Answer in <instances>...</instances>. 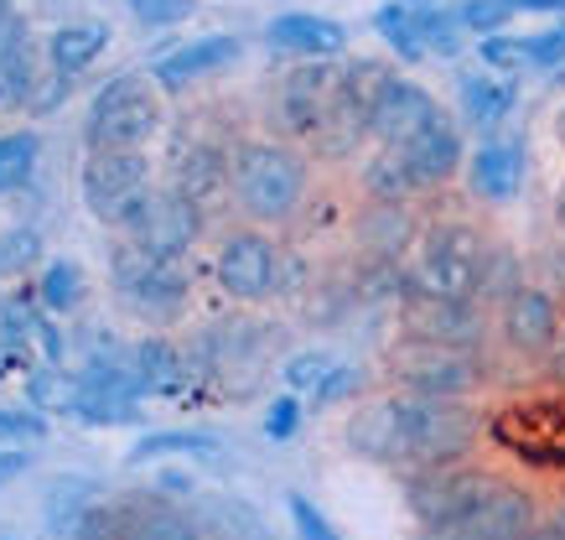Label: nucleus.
Listing matches in <instances>:
<instances>
[{
    "mask_svg": "<svg viewBox=\"0 0 565 540\" xmlns=\"http://www.w3.org/2000/svg\"><path fill=\"white\" fill-rule=\"evenodd\" d=\"M482 416L467 401H430V395H379L348 421V447L384 468H446L467 463Z\"/></svg>",
    "mask_w": 565,
    "mask_h": 540,
    "instance_id": "f257e3e1",
    "label": "nucleus"
},
{
    "mask_svg": "<svg viewBox=\"0 0 565 540\" xmlns=\"http://www.w3.org/2000/svg\"><path fill=\"white\" fill-rule=\"evenodd\" d=\"M228 198L249 224H291L311 198V172L291 140L249 136L228 157Z\"/></svg>",
    "mask_w": 565,
    "mask_h": 540,
    "instance_id": "f03ea898",
    "label": "nucleus"
},
{
    "mask_svg": "<svg viewBox=\"0 0 565 540\" xmlns=\"http://www.w3.org/2000/svg\"><path fill=\"white\" fill-rule=\"evenodd\" d=\"M493 240L478 224H430L411 271V297L426 301H478Z\"/></svg>",
    "mask_w": 565,
    "mask_h": 540,
    "instance_id": "7ed1b4c3",
    "label": "nucleus"
},
{
    "mask_svg": "<svg viewBox=\"0 0 565 540\" xmlns=\"http://www.w3.org/2000/svg\"><path fill=\"white\" fill-rule=\"evenodd\" d=\"M405 505H411L420 540H451L462 520L478 509V499L493 488V473L472 468V463H446V468H411L399 473Z\"/></svg>",
    "mask_w": 565,
    "mask_h": 540,
    "instance_id": "20e7f679",
    "label": "nucleus"
},
{
    "mask_svg": "<svg viewBox=\"0 0 565 540\" xmlns=\"http://www.w3.org/2000/svg\"><path fill=\"white\" fill-rule=\"evenodd\" d=\"M161 130V94L151 73H120L88 105V151H140Z\"/></svg>",
    "mask_w": 565,
    "mask_h": 540,
    "instance_id": "39448f33",
    "label": "nucleus"
},
{
    "mask_svg": "<svg viewBox=\"0 0 565 540\" xmlns=\"http://www.w3.org/2000/svg\"><path fill=\"white\" fill-rule=\"evenodd\" d=\"M384 374L399 384V395H430V401H467L478 384H488V359L462 349H436L399 338L384 359Z\"/></svg>",
    "mask_w": 565,
    "mask_h": 540,
    "instance_id": "423d86ee",
    "label": "nucleus"
},
{
    "mask_svg": "<svg viewBox=\"0 0 565 540\" xmlns=\"http://www.w3.org/2000/svg\"><path fill=\"white\" fill-rule=\"evenodd\" d=\"M109 286H115V297H120L130 313L146 317V322H161V328L182 317L188 292H192L188 265L182 261H156V255L136 250L130 240L109 255Z\"/></svg>",
    "mask_w": 565,
    "mask_h": 540,
    "instance_id": "0eeeda50",
    "label": "nucleus"
},
{
    "mask_svg": "<svg viewBox=\"0 0 565 540\" xmlns=\"http://www.w3.org/2000/svg\"><path fill=\"white\" fill-rule=\"evenodd\" d=\"M498 447L530 468H565V395H524L488 421Z\"/></svg>",
    "mask_w": 565,
    "mask_h": 540,
    "instance_id": "6e6552de",
    "label": "nucleus"
},
{
    "mask_svg": "<svg viewBox=\"0 0 565 540\" xmlns=\"http://www.w3.org/2000/svg\"><path fill=\"white\" fill-rule=\"evenodd\" d=\"M78 192L99 224L125 229L151 192V161L140 151H88L84 172H78Z\"/></svg>",
    "mask_w": 565,
    "mask_h": 540,
    "instance_id": "1a4fd4ad",
    "label": "nucleus"
},
{
    "mask_svg": "<svg viewBox=\"0 0 565 540\" xmlns=\"http://www.w3.org/2000/svg\"><path fill=\"white\" fill-rule=\"evenodd\" d=\"M338 84H343V63H301L286 73V84L275 88L270 120L280 125L286 140H317L332 120L338 105Z\"/></svg>",
    "mask_w": 565,
    "mask_h": 540,
    "instance_id": "9d476101",
    "label": "nucleus"
},
{
    "mask_svg": "<svg viewBox=\"0 0 565 540\" xmlns=\"http://www.w3.org/2000/svg\"><path fill=\"white\" fill-rule=\"evenodd\" d=\"M125 234H130L136 250L156 255V261H182L192 244L203 240V209L172 188H151L146 203L136 209V219L125 224Z\"/></svg>",
    "mask_w": 565,
    "mask_h": 540,
    "instance_id": "9b49d317",
    "label": "nucleus"
},
{
    "mask_svg": "<svg viewBox=\"0 0 565 540\" xmlns=\"http://www.w3.org/2000/svg\"><path fill=\"white\" fill-rule=\"evenodd\" d=\"M213 280H218L234 301H265V297L280 292V280H286V261H280V250H275L270 234H259V229H239V234H228V240H223L218 261H213Z\"/></svg>",
    "mask_w": 565,
    "mask_h": 540,
    "instance_id": "f8f14e48",
    "label": "nucleus"
},
{
    "mask_svg": "<svg viewBox=\"0 0 565 540\" xmlns=\"http://www.w3.org/2000/svg\"><path fill=\"white\" fill-rule=\"evenodd\" d=\"M441 120H446V109L430 99L426 88L415 84V78H405V73H390L374 99V115H369V136L384 151H411L415 140Z\"/></svg>",
    "mask_w": 565,
    "mask_h": 540,
    "instance_id": "ddd939ff",
    "label": "nucleus"
},
{
    "mask_svg": "<svg viewBox=\"0 0 565 540\" xmlns=\"http://www.w3.org/2000/svg\"><path fill=\"white\" fill-rule=\"evenodd\" d=\"M405 338L415 343H436V349H462V353H482V338L493 328L488 307L478 301H426V297H405Z\"/></svg>",
    "mask_w": 565,
    "mask_h": 540,
    "instance_id": "4468645a",
    "label": "nucleus"
},
{
    "mask_svg": "<svg viewBox=\"0 0 565 540\" xmlns=\"http://www.w3.org/2000/svg\"><path fill=\"white\" fill-rule=\"evenodd\" d=\"M561 332H565V313L545 286H524V292H514L498 307V338L519 359H540L545 364V353L561 343Z\"/></svg>",
    "mask_w": 565,
    "mask_h": 540,
    "instance_id": "2eb2a0df",
    "label": "nucleus"
},
{
    "mask_svg": "<svg viewBox=\"0 0 565 540\" xmlns=\"http://www.w3.org/2000/svg\"><path fill=\"white\" fill-rule=\"evenodd\" d=\"M140 411V384L130 374V359H88L84 374H78V401H73V416L88 421V426H120V421H136Z\"/></svg>",
    "mask_w": 565,
    "mask_h": 540,
    "instance_id": "dca6fc26",
    "label": "nucleus"
},
{
    "mask_svg": "<svg viewBox=\"0 0 565 540\" xmlns=\"http://www.w3.org/2000/svg\"><path fill=\"white\" fill-rule=\"evenodd\" d=\"M540 530V505L530 488L493 478V488L478 499V509L462 520V530L451 540H530Z\"/></svg>",
    "mask_w": 565,
    "mask_h": 540,
    "instance_id": "f3484780",
    "label": "nucleus"
},
{
    "mask_svg": "<svg viewBox=\"0 0 565 540\" xmlns=\"http://www.w3.org/2000/svg\"><path fill=\"white\" fill-rule=\"evenodd\" d=\"M228 157H234V146H223V140L177 136L172 161H167V172H172V192H182L188 203L203 209L207 198H218V192L228 188Z\"/></svg>",
    "mask_w": 565,
    "mask_h": 540,
    "instance_id": "a211bd4d",
    "label": "nucleus"
},
{
    "mask_svg": "<svg viewBox=\"0 0 565 540\" xmlns=\"http://www.w3.org/2000/svg\"><path fill=\"white\" fill-rule=\"evenodd\" d=\"M239 53H244L239 36H198V42H182V47L156 57L151 78H156V88L182 94V88L198 84V78H213V73H223L228 63H239Z\"/></svg>",
    "mask_w": 565,
    "mask_h": 540,
    "instance_id": "6ab92c4d",
    "label": "nucleus"
},
{
    "mask_svg": "<svg viewBox=\"0 0 565 540\" xmlns=\"http://www.w3.org/2000/svg\"><path fill=\"white\" fill-rule=\"evenodd\" d=\"M265 42L275 53L301 57V63H327L348 47V27L332 17H317V11H286L265 27Z\"/></svg>",
    "mask_w": 565,
    "mask_h": 540,
    "instance_id": "aec40b11",
    "label": "nucleus"
},
{
    "mask_svg": "<svg viewBox=\"0 0 565 540\" xmlns=\"http://www.w3.org/2000/svg\"><path fill=\"white\" fill-rule=\"evenodd\" d=\"M467 188L482 203H509L524 188V140H482L467 161Z\"/></svg>",
    "mask_w": 565,
    "mask_h": 540,
    "instance_id": "412c9836",
    "label": "nucleus"
},
{
    "mask_svg": "<svg viewBox=\"0 0 565 540\" xmlns=\"http://www.w3.org/2000/svg\"><path fill=\"white\" fill-rule=\"evenodd\" d=\"M405 157V167H411L415 188H446L451 177H457V167L467 161V140H462V125L446 115L441 125H430L426 136L415 140L411 151H399Z\"/></svg>",
    "mask_w": 565,
    "mask_h": 540,
    "instance_id": "4be33fe9",
    "label": "nucleus"
},
{
    "mask_svg": "<svg viewBox=\"0 0 565 540\" xmlns=\"http://www.w3.org/2000/svg\"><path fill=\"white\" fill-rule=\"evenodd\" d=\"M130 374H136L140 395H161V401H172L188 390V353L177 349L172 338H140L136 349H130Z\"/></svg>",
    "mask_w": 565,
    "mask_h": 540,
    "instance_id": "5701e85b",
    "label": "nucleus"
},
{
    "mask_svg": "<svg viewBox=\"0 0 565 540\" xmlns=\"http://www.w3.org/2000/svg\"><path fill=\"white\" fill-rule=\"evenodd\" d=\"M457 99H462V125L488 136L519 109V88L509 78H498V73H462L457 78Z\"/></svg>",
    "mask_w": 565,
    "mask_h": 540,
    "instance_id": "b1692460",
    "label": "nucleus"
},
{
    "mask_svg": "<svg viewBox=\"0 0 565 540\" xmlns=\"http://www.w3.org/2000/svg\"><path fill=\"white\" fill-rule=\"evenodd\" d=\"M353 234H359V244L374 255L379 265H394L405 250H411L415 219H411V209H405V203H369V209L359 213Z\"/></svg>",
    "mask_w": 565,
    "mask_h": 540,
    "instance_id": "393cba45",
    "label": "nucleus"
},
{
    "mask_svg": "<svg viewBox=\"0 0 565 540\" xmlns=\"http://www.w3.org/2000/svg\"><path fill=\"white\" fill-rule=\"evenodd\" d=\"M125 540H203V530L161 494H151V499H125Z\"/></svg>",
    "mask_w": 565,
    "mask_h": 540,
    "instance_id": "a878e982",
    "label": "nucleus"
},
{
    "mask_svg": "<svg viewBox=\"0 0 565 540\" xmlns=\"http://www.w3.org/2000/svg\"><path fill=\"white\" fill-rule=\"evenodd\" d=\"M104 47H109V27H99V21H73V27H57V32L47 36V63H52V73L78 78L84 68L99 63Z\"/></svg>",
    "mask_w": 565,
    "mask_h": 540,
    "instance_id": "bb28decb",
    "label": "nucleus"
},
{
    "mask_svg": "<svg viewBox=\"0 0 565 540\" xmlns=\"http://www.w3.org/2000/svg\"><path fill=\"white\" fill-rule=\"evenodd\" d=\"M36 47L32 32H21L11 42V53L0 57V109H26L32 105V88H36Z\"/></svg>",
    "mask_w": 565,
    "mask_h": 540,
    "instance_id": "cd10ccee",
    "label": "nucleus"
},
{
    "mask_svg": "<svg viewBox=\"0 0 565 540\" xmlns=\"http://www.w3.org/2000/svg\"><path fill=\"white\" fill-rule=\"evenodd\" d=\"M156 457H198V463H218L223 447L203 432H151L130 447V463H156Z\"/></svg>",
    "mask_w": 565,
    "mask_h": 540,
    "instance_id": "c85d7f7f",
    "label": "nucleus"
},
{
    "mask_svg": "<svg viewBox=\"0 0 565 540\" xmlns=\"http://www.w3.org/2000/svg\"><path fill=\"white\" fill-rule=\"evenodd\" d=\"M363 192H369V203H405L420 188H415V177L399 151H374L369 167H363Z\"/></svg>",
    "mask_w": 565,
    "mask_h": 540,
    "instance_id": "c756f323",
    "label": "nucleus"
},
{
    "mask_svg": "<svg viewBox=\"0 0 565 540\" xmlns=\"http://www.w3.org/2000/svg\"><path fill=\"white\" fill-rule=\"evenodd\" d=\"M36 297H42L47 313H73L84 301V271L73 261H47L42 276H36Z\"/></svg>",
    "mask_w": 565,
    "mask_h": 540,
    "instance_id": "7c9ffc66",
    "label": "nucleus"
},
{
    "mask_svg": "<svg viewBox=\"0 0 565 540\" xmlns=\"http://www.w3.org/2000/svg\"><path fill=\"white\" fill-rule=\"evenodd\" d=\"M374 27H379V36L390 42L394 53L405 57V63H420V57H426V47H420V32H415V6H405V0L379 6V11H374Z\"/></svg>",
    "mask_w": 565,
    "mask_h": 540,
    "instance_id": "2f4dec72",
    "label": "nucleus"
},
{
    "mask_svg": "<svg viewBox=\"0 0 565 540\" xmlns=\"http://www.w3.org/2000/svg\"><path fill=\"white\" fill-rule=\"evenodd\" d=\"M36 157H42V140H36L32 130H11V136H0V192L21 188V182L36 172Z\"/></svg>",
    "mask_w": 565,
    "mask_h": 540,
    "instance_id": "473e14b6",
    "label": "nucleus"
},
{
    "mask_svg": "<svg viewBox=\"0 0 565 540\" xmlns=\"http://www.w3.org/2000/svg\"><path fill=\"white\" fill-rule=\"evenodd\" d=\"M26 401H32V411H73V401H78V380H68L57 364L36 369L32 380H26Z\"/></svg>",
    "mask_w": 565,
    "mask_h": 540,
    "instance_id": "72a5a7b5",
    "label": "nucleus"
},
{
    "mask_svg": "<svg viewBox=\"0 0 565 540\" xmlns=\"http://www.w3.org/2000/svg\"><path fill=\"white\" fill-rule=\"evenodd\" d=\"M36 442H47V416L32 405H0V447L26 453Z\"/></svg>",
    "mask_w": 565,
    "mask_h": 540,
    "instance_id": "f704fd0d",
    "label": "nucleus"
},
{
    "mask_svg": "<svg viewBox=\"0 0 565 540\" xmlns=\"http://www.w3.org/2000/svg\"><path fill=\"white\" fill-rule=\"evenodd\" d=\"M415 32H420V47H426V53H451V47L462 42L457 11H446V6H415Z\"/></svg>",
    "mask_w": 565,
    "mask_h": 540,
    "instance_id": "c9c22d12",
    "label": "nucleus"
},
{
    "mask_svg": "<svg viewBox=\"0 0 565 540\" xmlns=\"http://www.w3.org/2000/svg\"><path fill=\"white\" fill-rule=\"evenodd\" d=\"M42 261V234L32 224H17L0 234V276H26Z\"/></svg>",
    "mask_w": 565,
    "mask_h": 540,
    "instance_id": "e433bc0d",
    "label": "nucleus"
},
{
    "mask_svg": "<svg viewBox=\"0 0 565 540\" xmlns=\"http://www.w3.org/2000/svg\"><path fill=\"white\" fill-rule=\"evenodd\" d=\"M332 369H338V359H332V353L307 349V353H291L280 374H286V390H291V395H317V390H322V380L332 374Z\"/></svg>",
    "mask_w": 565,
    "mask_h": 540,
    "instance_id": "4c0bfd02",
    "label": "nucleus"
},
{
    "mask_svg": "<svg viewBox=\"0 0 565 540\" xmlns=\"http://www.w3.org/2000/svg\"><path fill=\"white\" fill-rule=\"evenodd\" d=\"M509 21H514L509 0H462V6H457V27L472 36H498Z\"/></svg>",
    "mask_w": 565,
    "mask_h": 540,
    "instance_id": "58836bf2",
    "label": "nucleus"
},
{
    "mask_svg": "<svg viewBox=\"0 0 565 540\" xmlns=\"http://www.w3.org/2000/svg\"><path fill=\"white\" fill-rule=\"evenodd\" d=\"M519 63H534V68H561L565 63V21L561 27H545L534 36H519Z\"/></svg>",
    "mask_w": 565,
    "mask_h": 540,
    "instance_id": "ea45409f",
    "label": "nucleus"
},
{
    "mask_svg": "<svg viewBox=\"0 0 565 540\" xmlns=\"http://www.w3.org/2000/svg\"><path fill=\"white\" fill-rule=\"evenodd\" d=\"M301 421H307V405H301V395H291V390L265 405V436H270V442H291V436L301 432Z\"/></svg>",
    "mask_w": 565,
    "mask_h": 540,
    "instance_id": "a19ab883",
    "label": "nucleus"
},
{
    "mask_svg": "<svg viewBox=\"0 0 565 540\" xmlns=\"http://www.w3.org/2000/svg\"><path fill=\"white\" fill-rule=\"evenodd\" d=\"M286 509H291V530H296V540H343L338 530H332V520H327L322 509L311 505L307 494H291V499H286Z\"/></svg>",
    "mask_w": 565,
    "mask_h": 540,
    "instance_id": "79ce46f5",
    "label": "nucleus"
},
{
    "mask_svg": "<svg viewBox=\"0 0 565 540\" xmlns=\"http://www.w3.org/2000/svg\"><path fill=\"white\" fill-rule=\"evenodd\" d=\"M359 390H363V369L359 364H338L322 380V390L311 395V405H343V401H353Z\"/></svg>",
    "mask_w": 565,
    "mask_h": 540,
    "instance_id": "37998d69",
    "label": "nucleus"
},
{
    "mask_svg": "<svg viewBox=\"0 0 565 540\" xmlns=\"http://www.w3.org/2000/svg\"><path fill=\"white\" fill-rule=\"evenodd\" d=\"M130 11L146 27H177V21H188L198 11V0H130Z\"/></svg>",
    "mask_w": 565,
    "mask_h": 540,
    "instance_id": "c03bdc74",
    "label": "nucleus"
},
{
    "mask_svg": "<svg viewBox=\"0 0 565 540\" xmlns=\"http://www.w3.org/2000/svg\"><path fill=\"white\" fill-rule=\"evenodd\" d=\"M68 99V78L63 73H47V78H36V88H32V115H52V109Z\"/></svg>",
    "mask_w": 565,
    "mask_h": 540,
    "instance_id": "a18cd8bd",
    "label": "nucleus"
},
{
    "mask_svg": "<svg viewBox=\"0 0 565 540\" xmlns=\"http://www.w3.org/2000/svg\"><path fill=\"white\" fill-rule=\"evenodd\" d=\"M514 17H565V0H509Z\"/></svg>",
    "mask_w": 565,
    "mask_h": 540,
    "instance_id": "49530a36",
    "label": "nucleus"
},
{
    "mask_svg": "<svg viewBox=\"0 0 565 540\" xmlns=\"http://www.w3.org/2000/svg\"><path fill=\"white\" fill-rule=\"evenodd\" d=\"M21 468H26V453H17V447H0V484H6V478H17Z\"/></svg>",
    "mask_w": 565,
    "mask_h": 540,
    "instance_id": "de8ad7c7",
    "label": "nucleus"
},
{
    "mask_svg": "<svg viewBox=\"0 0 565 540\" xmlns=\"http://www.w3.org/2000/svg\"><path fill=\"white\" fill-rule=\"evenodd\" d=\"M545 374H550V380H561V384H565V332H561V343H555V349L545 353Z\"/></svg>",
    "mask_w": 565,
    "mask_h": 540,
    "instance_id": "09e8293b",
    "label": "nucleus"
},
{
    "mask_svg": "<svg viewBox=\"0 0 565 540\" xmlns=\"http://www.w3.org/2000/svg\"><path fill=\"white\" fill-rule=\"evenodd\" d=\"M21 32H26V21H21V17H6V21H0V57L11 53V42H17Z\"/></svg>",
    "mask_w": 565,
    "mask_h": 540,
    "instance_id": "8fccbe9b",
    "label": "nucleus"
},
{
    "mask_svg": "<svg viewBox=\"0 0 565 540\" xmlns=\"http://www.w3.org/2000/svg\"><path fill=\"white\" fill-rule=\"evenodd\" d=\"M550 530H555V536H561L565 540V494H561V499H555V509H550Z\"/></svg>",
    "mask_w": 565,
    "mask_h": 540,
    "instance_id": "3c124183",
    "label": "nucleus"
},
{
    "mask_svg": "<svg viewBox=\"0 0 565 540\" xmlns=\"http://www.w3.org/2000/svg\"><path fill=\"white\" fill-rule=\"evenodd\" d=\"M530 540H561V536H555V530H550V525L545 520H540V530H534V536Z\"/></svg>",
    "mask_w": 565,
    "mask_h": 540,
    "instance_id": "603ef678",
    "label": "nucleus"
},
{
    "mask_svg": "<svg viewBox=\"0 0 565 540\" xmlns=\"http://www.w3.org/2000/svg\"><path fill=\"white\" fill-rule=\"evenodd\" d=\"M555 219H561V234H565V192H561V203H555Z\"/></svg>",
    "mask_w": 565,
    "mask_h": 540,
    "instance_id": "864d4df0",
    "label": "nucleus"
},
{
    "mask_svg": "<svg viewBox=\"0 0 565 540\" xmlns=\"http://www.w3.org/2000/svg\"><path fill=\"white\" fill-rule=\"evenodd\" d=\"M6 17H11V0H0V21H6Z\"/></svg>",
    "mask_w": 565,
    "mask_h": 540,
    "instance_id": "5fc2aeb1",
    "label": "nucleus"
},
{
    "mask_svg": "<svg viewBox=\"0 0 565 540\" xmlns=\"http://www.w3.org/2000/svg\"><path fill=\"white\" fill-rule=\"evenodd\" d=\"M405 6H441V0H405Z\"/></svg>",
    "mask_w": 565,
    "mask_h": 540,
    "instance_id": "6e6d98bb",
    "label": "nucleus"
}]
</instances>
